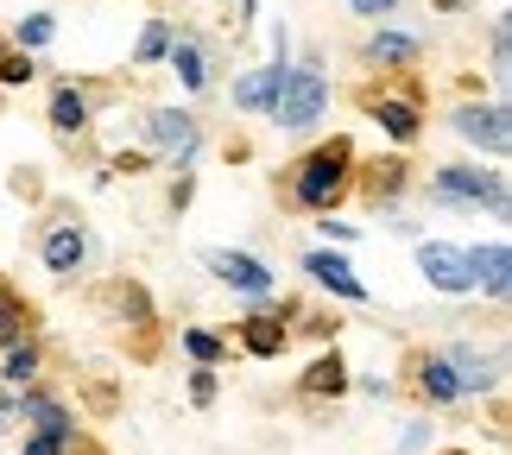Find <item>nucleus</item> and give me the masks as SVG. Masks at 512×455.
<instances>
[{
	"mask_svg": "<svg viewBox=\"0 0 512 455\" xmlns=\"http://www.w3.org/2000/svg\"><path fill=\"white\" fill-rule=\"evenodd\" d=\"M190 405H215V373H209V367L190 373Z\"/></svg>",
	"mask_w": 512,
	"mask_h": 455,
	"instance_id": "nucleus-27",
	"label": "nucleus"
},
{
	"mask_svg": "<svg viewBox=\"0 0 512 455\" xmlns=\"http://www.w3.org/2000/svg\"><path fill=\"white\" fill-rule=\"evenodd\" d=\"M323 108H329V83H323L317 70H291L285 76V95H279V108H272V114H279L285 133H304V127H317Z\"/></svg>",
	"mask_w": 512,
	"mask_h": 455,
	"instance_id": "nucleus-3",
	"label": "nucleus"
},
{
	"mask_svg": "<svg viewBox=\"0 0 512 455\" xmlns=\"http://www.w3.org/2000/svg\"><path fill=\"white\" fill-rule=\"evenodd\" d=\"M32 76H38V70H32V57H0V83H13V89H26V83H32Z\"/></svg>",
	"mask_w": 512,
	"mask_h": 455,
	"instance_id": "nucleus-25",
	"label": "nucleus"
},
{
	"mask_svg": "<svg viewBox=\"0 0 512 455\" xmlns=\"http://www.w3.org/2000/svg\"><path fill=\"white\" fill-rule=\"evenodd\" d=\"M418 392H424L430 405H456V399H462V386H456V367H449L443 354H424V361H418Z\"/></svg>",
	"mask_w": 512,
	"mask_h": 455,
	"instance_id": "nucleus-15",
	"label": "nucleus"
},
{
	"mask_svg": "<svg viewBox=\"0 0 512 455\" xmlns=\"http://www.w3.org/2000/svg\"><path fill=\"white\" fill-rule=\"evenodd\" d=\"M348 165H354L348 140L323 146V152H310L304 165L291 171V203H298V209H329V203H336V196L348 190Z\"/></svg>",
	"mask_w": 512,
	"mask_h": 455,
	"instance_id": "nucleus-1",
	"label": "nucleus"
},
{
	"mask_svg": "<svg viewBox=\"0 0 512 455\" xmlns=\"http://www.w3.org/2000/svg\"><path fill=\"white\" fill-rule=\"evenodd\" d=\"M7 380H13V386L38 380V348H32V342H13V348H7Z\"/></svg>",
	"mask_w": 512,
	"mask_h": 455,
	"instance_id": "nucleus-23",
	"label": "nucleus"
},
{
	"mask_svg": "<svg viewBox=\"0 0 512 455\" xmlns=\"http://www.w3.org/2000/svg\"><path fill=\"white\" fill-rule=\"evenodd\" d=\"M354 13H361V19H373V13H392V0H354Z\"/></svg>",
	"mask_w": 512,
	"mask_h": 455,
	"instance_id": "nucleus-29",
	"label": "nucleus"
},
{
	"mask_svg": "<svg viewBox=\"0 0 512 455\" xmlns=\"http://www.w3.org/2000/svg\"><path fill=\"white\" fill-rule=\"evenodd\" d=\"M373 114H380V127H386L399 146H411V140H418V127H424L418 102H399V95H373Z\"/></svg>",
	"mask_w": 512,
	"mask_h": 455,
	"instance_id": "nucleus-13",
	"label": "nucleus"
},
{
	"mask_svg": "<svg viewBox=\"0 0 512 455\" xmlns=\"http://www.w3.org/2000/svg\"><path fill=\"white\" fill-rule=\"evenodd\" d=\"M57 26H51V13H32V19H19V45H45Z\"/></svg>",
	"mask_w": 512,
	"mask_h": 455,
	"instance_id": "nucleus-26",
	"label": "nucleus"
},
{
	"mask_svg": "<svg viewBox=\"0 0 512 455\" xmlns=\"http://www.w3.org/2000/svg\"><path fill=\"white\" fill-rule=\"evenodd\" d=\"M285 57H272L266 70H253V76H241V89H234V102H241L247 114H266V108H279V95H285Z\"/></svg>",
	"mask_w": 512,
	"mask_h": 455,
	"instance_id": "nucleus-8",
	"label": "nucleus"
},
{
	"mask_svg": "<svg viewBox=\"0 0 512 455\" xmlns=\"http://www.w3.org/2000/svg\"><path fill=\"white\" fill-rule=\"evenodd\" d=\"M13 418L38 424L45 437H64V443H76V418H70V405H64V399H51V392H26V399L13 405Z\"/></svg>",
	"mask_w": 512,
	"mask_h": 455,
	"instance_id": "nucleus-7",
	"label": "nucleus"
},
{
	"mask_svg": "<svg viewBox=\"0 0 512 455\" xmlns=\"http://www.w3.org/2000/svg\"><path fill=\"white\" fill-rule=\"evenodd\" d=\"M443 361L456 367V386L462 392H494L500 386V361H481V348H468V342L443 348Z\"/></svg>",
	"mask_w": 512,
	"mask_h": 455,
	"instance_id": "nucleus-9",
	"label": "nucleus"
},
{
	"mask_svg": "<svg viewBox=\"0 0 512 455\" xmlns=\"http://www.w3.org/2000/svg\"><path fill=\"white\" fill-rule=\"evenodd\" d=\"M7 424H13V399L0 392V437H7Z\"/></svg>",
	"mask_w": 512,
	"mask_h": 455,
	"instance_id": "nucleus-31",
	"label": "nucleus"
},
{
	"mask_svg": "<svg viewBox=\"0 0 512 455\" xmlns=\"http://www.w3.org/2000/svg\"><path fill=\"white\" fill-rule=\"evenodd\" d=\"M430 196L437 203H456V209H500L506 215V177H494V171H468V165H449V171H437V184H430Z\"/></svg>",
	"mask_w": 512,
	"mask_h": 455,
	"instance_id": "nucleus-2",
	"label": "nucleus"
},
{
	"mask_svg": "<svg viewBox=\"0 0 512 455\" xmlns=\"http://www.w3.org/2000/svg\"><path fill=\"white\" fill-rule=\"evenodd\" d=\"M418 449H424V424H411V437L399 443V455H418Z\"/></svg>",
	"mask_w": 512,
	"mask_h": 455,
	"instance_id": "nucleus-30",
	"label": "nucleus"
},
{
	"mask_svg": "<svg viewBox=\"0 0 512 455\" xmlns=\"http://www.w3.org/2000/svg\"><path fill=\"white\" fill-rule=\"evenodd\" d=\"M83 260H89V234L76 228L70 215H64V222H51V228H45V266L57 272V279H70Z\"/></svg>",
	"mask_w": 512,
	"mask_h": 455,
	"instance_id": "nucleus-6",
	"label": "nucleus"
},
{
	"mask_svg": "<svg viewBox=\"0 0 512 455\" xmlns=\"http://www.w3.org/2000/svg\"><path fill=\"white\" fill-rule=\"evenodd\" d=\"M506 272H512V260H506V247L494 241V247H481V253H468V279L475 285H487V298H506Z\"/></svg>",
	"mask_w": 512,
	"mask_h": 455,
	"instance_id": "nucleus-16",
	"label": "nucleus"
},
{
	"mask_svg": "<svg viewBox=\"0 0 512 455\" xmlns=\"http://www.w3.org/2000/svg\"><path fill=\"white\" fill-rule=\"evenodd\" d=\"M304 272H310V279H317L323 291H336V298H354V304L367 298V285L354 279V272H348V260H336V253H310V260H304Z\"/></svg>",
	"mask_w": 512,
	"mask_h": 455,
	"instance_id": "nucleus-11",
	"label": "nucleus"
},
{
	"mask_svg": "<svg viewBox=\"0 0 512 455\" xmlns=\"http://www.w3.org/2000/svg\"><path fill=\"white\" fill-rule=\"evenodd\" d=\"M456 133L462 140H475V146H487V152H506V108H462L456 114Z\"/></svg>",
	"mask_w": 512,
	"mask_h": 455,
	"instance_id": "nucleus-10",
	"label": "nucleus"
},
{
	"mask_svg": "<svg viewBox=\"0 0 512 455\" xmlns=\"http://www.w3.org/2000/svg\"><path fill=\"white\" fill-rule=\"evenodd\" d=\"M13 342H26V304L0 291V348H13Z\"/></svg>",
	"mask_w": 512,
	"mask_h": 455,
	"instance_id": "nucleus-21",
	"label": "nucleus"
},
{
	"mask_svg": "<svg viewBox=\"0 0 512 455\" xmlns=\"http://www.w3.org/2000/svg\"><path fill=\"white\" fill-rule=\"evenodd\" d=\"M70 443L64 437H45V430H38V437H26V455H64Z\"/></svg>",
	"mask_w": 512,
	"mask_h": 455,
	"instance_id": "nucleus-28",
	"label": "nucleus"
},
{
	"mask_svg": "<svg viewBox=\"0 0 512 455\" xmlns=\"http://www.w3.org/2000/svg\"><path fill=\"white\" fill-rule=\"evenodd\" d=\"M279 316H285V310H279ZM279 316H247V323H241V348L253 354V361H279V354H285Z\"/></svg>",
	"mask_w": 512,
	"mask_h": 455,
	"instance_id": "nucleus-14",
	"label": "nucleus"
},
{
	"mask_svg": "<svg viewBox=\"0 0 512 455\" xmlns=\"http://www.w3.org/2000/svg\"><path fill=\"white\" fill-rule=\"evenodd\" d=\"M51 127L57 133H83L89 127V95L83 89H57L51 95Z\"/></svg>",
	"mask_w": 512,
	"mask_h": 455,
	"instance_id": "nucleus-19",
	"label": "nucleus"
},
{
	"mask_svg": "<svg viewBox=\"0 0 512 455\" xmlns=\"http://www.w3.org/2000/svg\"><path fill=\"white\" fill-rule=\"evenodd\" d=\"M209 272L222 279L228 291H247V298H266L272 291V266H260L253 253H228V247H215L209 253Z\"/></svg>",
	"mask_w": 512,
	"mask_h": 455,
	"instance_id": "nucleus-4",
	"label": "nucleus"
},
{
	"mask_svg": "<svg viewBox=\"0 0 512 455\" xmlns=\"http://www.w3.org/2000/svg\"><path fill=\"white\" fill-rule=\"evenodd\" d=\"M367 57H373V64H405V57H418V38L373 32V38H367Z\"/></svg>",
	"mask_w": 512,
	"mask_h": 455,
	"instance_id": "nucleus-20",
	"label": "nucleus"
},
{
	"mask_svg": "<svg viewBox=\"0 0 512 455\" xmlns=\"http://www.w3.org/2000/svg\"><path fill=\"white\" fill-rule=\"evenodd\" d=\"M184 348L196 354V361H222V348H228V342H222V335H209V329H190V335H184Z\"/></svg>",
	"mask_w": 512,
	"mask_h": 455,
	"instance_id": "nucleus-24",
	"label": "nucleus"
},
{
	"mask_svg": "<svg viewBox=\"0 0 512 455\" xmlns=\"http://www.w3.org/2000/svg\"><path fill=\"white\" fill-rule=\"evenodd\" d=\"M152 146L190 158L196 152V121H190V114H177V108H159V114H152Z\"/></svg>",
	"mask_w": 512,
	"mask_h": 455,
	"instance_id": "nucleus-12",
	"label": "nucleus"
},
{
	"mask_svg": "<svg viewBox=\"0 0 512 455\" xmlns=\"http://www.w3.org/2000/svg\"><path fill=\"white\" fill-rule=\"evenodd\" d=\"M165 51H171V26L152 19V26L140 32V45H133V64H152V57H165Z\"/></svg>",
	"mask_w": 512,
	"mask_h": 455,
	"instance_id": "nucleus-22",
	"label": "nucleus"
},
{
	"mask_svg": "<svg viewBox=\"0 0 512 455\" xmlns=\"http://www.w3.org/2000/svg\"><path fill=\"white\" fill-rule=\"evenodd\" d=\"M418 266H424V279L437 285V291H468L475 279H468V253L462 247H449V241H430V247H418Z\"/></svg>",
	"mask_w": 512,
	"mask_h": 455,
	"instance_id": "nucleus-5",
	"label": "nucleus"
},
{
	"mask_svg": "<svg viewBox=\"0 0 512 455\" xmlns=\"http://www.w3.org/2000/svg\"><path fill=\"white\" fill-rule=\"evenodd\" d=\"M171 64H177V76H184V89H209V57H203V45L184 32V38H171Z\"/></svg>",
	"mask_w": 512,
	"mask_h": 455,
	"instance_id": "nucleus-18",
	"label": "nucleus"
},
{
	"mask_svg": "<svg viewBox=\"0 0 512 455\" xmlns=\"http://www.w3.org/2000/svg\"><path fill=\"white\" fill-rule=\"evenodd\" d=\"M449 455H462V449H449Z\"/></svg>",
	"mask_w": 512,
	"mask_h": 455,
	"instance_id": "nucleus-32",
	"label": "nucleus"
},
{
	"mask_svg": "<svg viewBox=\"0 0 512 455\" xmlns=\"http://www.w3.org/2000/svg\"><path fill=\"white\" fill-rule=\"evenodd\" d=\"M342 386H348V367H342L336 348H329L323 361H310V373H304V399H336Z\"/></svg>",
	"mask_w": 512,
	"mask_h": 455,
	"instance_id": "nucleus-17",
	"label": "nucleus"
}]
</instances>
